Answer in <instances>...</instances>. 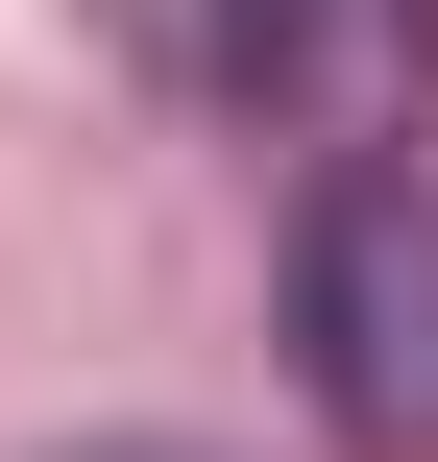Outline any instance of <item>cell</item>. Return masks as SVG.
<instances>
[{"label":"cell","mask_w":438,"mask_h":462,"mask_svg":"<svg viewBox=\"0 0 438 462\" xmlns=\"http://www.w3.org/2000/svg\"><path fill=\"white\" fill-rule=\"evenodd\" d=\"M293 390L366 462H438V195L415 171H317V219H293Z\"/></svg>","instance_id":"obj_1"},{"label":"cell","mask_w":438,"mask_h":462,"mask_svg":"<svg viewBox=\"0 0 438 462\" xmlns=\"http://www.w3.org/2000/svg\"><path fill=\"white\" fill-rule=\"evenodd\" d=\"M219 97H244L268 146H317V171H390L438 122V0H268Z\"/></svg>","instance_id":"obj_2"},{"label":"cell","mask_w":438,"mask_h":462,"mask_svg":"<svg viewBox=\"0 0 438 462\" xmlns=\"http://www.w3.org/2000/svg\"><path fill=\"white\" fill-rule=\"evenodd\" d=\"M98 24H122V49H146V73H195V97H219V73H244V24H268V0H98Z\"/></svg>","instance_id":"obj_3"},{"label":"cell","mask_w":438,"mask_h":462,"mask_svg":"<svg viewBox=\"0 0 438 462\" xmlns=\"http://www.w3.org/2000/svg\"><path fill=\"white\" fill-rule=\"evenodd\" d=\"M73 462H195V439H73Z\"/></svg>","instance_id":"obj_4"}]
</instances>
